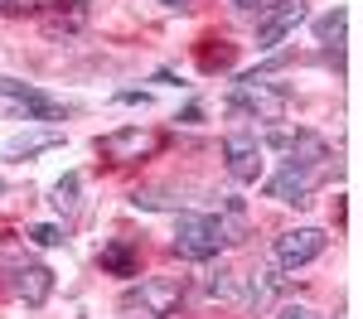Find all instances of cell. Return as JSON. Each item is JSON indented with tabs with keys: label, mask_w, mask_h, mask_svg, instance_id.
<instances>
[{
	"label": "cell",
	"mask_w": 363,
	"mask_h": 319,
	"mask_svg": "<svg viewBox=\"0 0 363 319\" xmlns=\"http://www.w3.org/2000/svg\"><path fill=\"white\" fill-rule=\"evenodd\" d=\"M29 242H34V247H63V228H54V223H34V228H29Z\"/></svg>",
	"instance_id": "cell-18"
},
{
	"label": "cell",
	"mask_w": 363,
	"mask_h": 319,
	"mask_svg": "<svg viewBox=\"0 0 363 319\" xmlns=\"http://www.w3.org/2000/svg\"><path fill=\"white\" fill-rule=\"evenodd\" d=\"M344 20H349V15L335 5L330 15H320V20H315V39H320V44H339V39H344Z\"/></svg>",
	"instance_id": "cell-17"
},
{
	"label": "cell",
	"mask_w": 363,
	"mask_h": 319,
	"mask_svg": "<svg viewBox=\"0 0 363 319\" xmlns=\"http://www.w3.org/2000/svg\"><path fill=\"white\" fill-rule=\"evenodd\" d=\"M63 145V131H29V136H15V141H5V160H34V155H44V150H58Z\"/></svg>",
	"instance_id": "cell-11"
},
{
	"label": "cell",
	"mask_w": 363,
	"mask_h": 319,
	"mask_svg": "<svg viewBox=\"0 0 363 319\" xmlns=\"http://www.w3.org/2000/svg\"><path fill=\"white\" fill-rule=\"evenodd\" d=\"M277 290H286V276H281L277 266H262V271L252 276V286H247V305L262 315V310L277 300Z\"/></svg>",
	"instance_id": "cell-12"
},
{
	"label": "cell",
	"mask_w": 363,
	"mask_h": 319,
	"mask_svg": "<svg viewBox=\"0 0 363 319\" xmlns=\"http://www.w3.org/2000/svg\"><path fill=\"white\" fill-rule=\"evenodd\" d=\"M83 25H87V10H83V5H73L68 20H63V15H58V20H44V34H49V39H73Z\"/></svg>",
	"instance_id": "cell-16"
},
{
	"label": "cell",
	"mask_w": 363,
	"mask_h": 319,
	"mask_svg": "<svg viewBox=\"0 0 363 319\" xmlns=\"http://www.w3.org/2000/svg\"><path fill=\"white\" fill-rule=\"evenodd\" d=\"M0 102H10L15 112H25V116H39V121H63V102L44 97L39 87L15 83V78H0Z\"/></svg>",
	"instance_id": "cell-8"
},
{
	"label": "cell",
	"mask_w": 363,
	"mask_h": 319,
	"mask_svg": "<svg viewBox=\"0 0 363 319\" xmlns=\"http://www.w3.org/2000/svg\"><path fill=\"white\" fill-rule=\"evenodd\" d=\"M277 319H315V310H310V305H296V300H286Z\"/></svg>",
	"instance_id": "cell-21"
},
{
	"label": "cell",
	"mask_w": 363,
	"mask_h": 319,
	"mask_svg": "<svg viewBox=\"0 0 363 319\" xmlns=\"http://www.w3.org/2000/svg\"><path fill=\"white\" fill-rule=\"evenodd\" d=\"M199 63H203L208 73H213V68H228V63H233V44H223V39H218V54H213V49H203V54H199Z\"/></svg>",
	"instance_id": "cell-19"
},
{
	"label": "cell",
	"mask_w": 363,
	"mask_h": 319,
	"mask_svg": "<svg viewBox=\"0 0 363 319\" xmlns=\"http://www.w3.org/2000/svg\"><path fill=\"white\" fill-rule=\"evenodd\" d=\"M155 5H165V10H189V0H155Z\"/></svg>",
	"instance_id": "cell-23"
},
{
	"label": "cell",
	"mask_w": 363,
	"mask_h": 319,
	"mask_svg": "<svg viewBox=\"0 0 363 319\" xmlns=\"http://www.w3.org/2000/svg\"><path fill=\"white\" fill-rule=\"evenodd\" d=\"M126 300H140V310H145V315L160 319V315H174V310H179V300H184V286H179L174 276H155V281H140V286L131 290Z\"/></svg>",
	"instance_id": "cell-9"
},
{
	"label": "cell",
	"mask_w": 363,
	"mask_h": 319,
	"mask_svg": "<svg viewBox=\"0 0 363 319\" xmlns=\"http://www.w3.org/2000/svg\"><path fill=\"white\" fill-rule=\"evenodd\" d=\"M325 247H330V237H325L320 228H291V232H281V237H277L272 257H277V266L296 271V266H310Z\"/></svg>",
	"instance_id": "cell-5"
},
{
	"label": "cell",
	"mask_w": 363,
	"mask_h": 319,
	"mask_svg": "<svg viewBox=\"0 0 363 319\" xmlns=\"http://www.w3.org/2000/svg\"><path fill=\"white\" fill-rule=\"evenodd\" d=\"M160 145H165V136L126 126V131L102 136V141H97V155H102V160H112V165H136V160H145V155H155Z\"/></svg>",
	"instance_id": "cell-4"
},
{
	"label": "cell",
	"mask_w": 363,
	"mask_h": 319,
	"mask_svg": "<svg viewBox=\"0 0 363 319\" xmlns=\"http://www.w3.org/2000/svg\"><path fill=\"white\" fill-rule=\"evenodd\" d=\"M39 5H63V0H0V15H25V10H39Z\"/></svg>",
	"instance_id": "cell-20"
},
{
	"label": "cell",
	"mask_w": 363,
	"mask_h": 319,
	"mask_svg": "<svg viewBox=\"0 0 363 319\" xmlns=\"http://www.w3.org/2000/svg\"><path fill=\"white\" fill-rule=\"evenodd\" d=\"M339 170V160H315V165H301V160H281V170L267 179V199L277 203H310V194Z\"/></svg>",
	"instance_id": "cell-1"
},
{
	"label": "cell",
	"mask_w": 363,
	"mask_h": 319,
	"mask_svg": "<svg viewBox=\"0 0 363 319\" xmlns=\"http://www.w3.org/2000/svg\"><path fill=\"white\" fill-rule=\"evenodd\" d=\"M203 295H213V300H233V295H238V276H233L228 266H208V271H203Z\"/></svg>",
	"instance_id": "cell-14"
},
{
	"label": "cell",
	"mask_w": 363,
	"mask_h": 319,
	"mask_svg": "<svg viewBox=\"0 0 363 319\" xmlns=\"http://www.w3.org/2000/svg\"><path fill=\"white\" fill-rule=\"evenodd\" d=\"M223 160L238 184H257V174H262V141L252 131H233L223 141Z\"/></svg>",
	"instance_id": "cell-6"
},
{
	"label": "cell",
	"mask_w": 363,
	"mask_h": 319,
	"mask_svg": "<svg viewBox=\"0 0 363 319\" xmlns=\"http://www.w3.org/2000/svg\"><path fill=\"white\" fill-rule=\"evenodd\" d=\"M228 5H233V10H272L277 0H228Z\"/></svg>",
	"instance_id": "cell-22"
},
{
	"label": "cell",
	"mask_w": 363,
	"mask_h": 319,
	"mask_svg": "<svg viewBox=\"0 0 363 319\" xmlns=\"http://www.w3.org/2000/svg\"><path fill=\"white\" fill-rule=\"evenodd\" d=\"M286 102H291V87H272V83H247L233 87V97H228V112L233 116H247V121H281L286 116Z\"/></svg>",
	"instance_id": "cell-2"
},
{
	"label": "cell",
	"mask_w": 363,
	"mask_h": 319,
	"mask_svg": "<svg viewBox=\"0 0 363 319\" xmlns=\"http://www.w3.org/2000/svg\"><path fill=\"white\" fill-rule=\"evenodd\" d=\"M218 232H213V218L208 213H179V232H174V252L184 261H208L218 257Z\"/></svg>",
	"instance_id": "cell-3"
},
{
	"label": "cell",
	"mask_w": 363,
	"mask_h": 319,
	"mask_svg": "<svg viewBox=\"0 0 363 319\" xmlns=\"http://www.w3.org/2000/svg\"><path fill=\"white\" fill-rule=\"evenodd\" d=\"M306 0H277L267 15H262V25H257V49H277L286 34H296V25L306 20Z\"/></svg>",
	"instance_id": "cell-7"
},
{
	"label": "cell",
	"mask_w": 363,
	"mask_h": 319,
	"mask_svg": "<svg viewBox=\"0 0 363 319\" xmlns=\"http://www.w3.org/2000/svg\"><path fill=\"white\" fill-rule=\"evenodd\" d=\"M10 290H15L25 305H44L49 290H54V271L39 266V261H20V266L10 271Z\"/></svg>",
	"instance_id": "cell-10"
},
{
	"label": "cell",
	"mask_w": 363,
	"mask_h": 319,
	"mask_svg": "<svg viewBox=\"0 0 363 319\" xmlns=\"http://www.w3.org/2000/svg\"><path fill=\"white\" fill-rule=\"evenodd\" d=\"M126 319H131V315H126Z\"/></svg>",
	"instance_id": "cell-24"
},
{
	"label": "cell",
	"mask_w": 363,
	"mask_h": 319,
	"mask_svg": "<svg viewBox=\"0 0 363 319\" xmlns=\"http://www.w3.org/2000/svg\"><path fill=\"white\" fill-rule=\"evenodd\" d=\"M102 266L116 271V276H136V252H131V242H107V247H102Z\"/></svg>",
	"instance_id": "cell-13"
},
{
	"label": "cell",
	"mask_w": 363,
	"mask_h": 319,
	"mask_svg": "<svg viewBox=\"0 0 363 319\" xmlns=\"http://www.w3.org/2000/svg\"><path fill=\"white\" fill-rule=\"evenodd\" d=\"M78 189H83V179H78V174H63L54 189H49V203H54L58 213H73V208H78Z\"/></svg>",
	"instance_id": "cell-15"
}]
</instances>
